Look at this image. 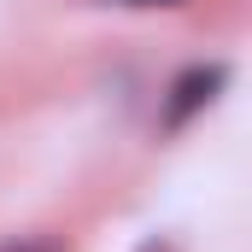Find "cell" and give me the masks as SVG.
<instances>
[{"mask_svg":"<svg viewBox=\"0 0 252 252\" xmlns=\"http://www.w3.org/2000/svg\"><path fill=\"white\" fill-rule=\"evenodd\" d=\"M135 6H176V0H135Z\"/></svg>","mask_w":252,"mask_h":252,"instance_id":"cell-1","label":"cell"}]
</instances>
